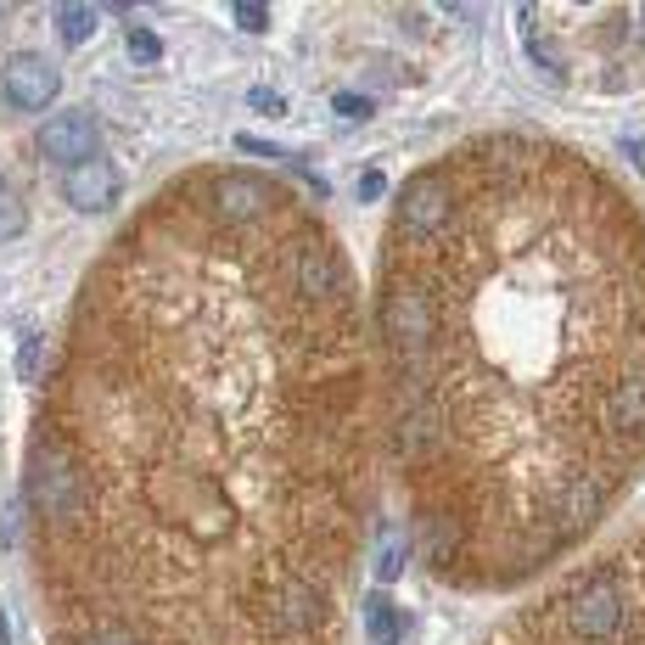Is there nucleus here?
Returning a JSON list of instances; mask_svg holds the SVG:
<instances>
[{
	"instance_id": "7ed1b4c3",
	"label": "nucleus",
	"mask_w": 645,
	"mask_h": 645,
	"mask_svg": "<svg viewBox=\"0 0 645 645\" xmlns=\"http://www.w3.org/2000/svg\"><path fill=\"white\" fill-rule=\"evenodd\" d=\"M483 645H645V528L561 573Z\"/></svg>"
},
{
	"instance_id": "f3484780",
	"label": "nucleus",
	"mask_w": 645,
	"mask_h": 645,
	"mask_svg": "<svg viewBox=\"0 0 645 645\" xmlns=\"http://www.w3.org/2000/svg\"><path fill=\"white\" fill-rule=\"evenodd\" d=\"M0 645H6V623H0Z\"/></svg>"
},
{
	"instance_id": "39448f33",
	"label": "nucleus",
	"mask_w": 645,
	"mask_h": 645,
	"mask_svg": "<svg viewBox=\"0 0 645 645\" xmlns=\"http://www.w3.org/2000/svg\"><path fill=\"white\" fill-rule=\"evenodd\" d=\"M62 90V73L51 57H40V51H17L12 62H6V96H12V107H23V113H40V107H51Z\"/></svg>"
},
{
	"instance_id": "6e6552de",
	"label": "nucleus",
	"mask_w": 645,
	"mask_h": 645,
	"mask_svg": "<svg viewBox=\"0 0 645 645\" xmlns=\"http://www.w3.org/2000/svg\"><path fill=\"white\" fill-rule=\"evenodd\" d=\"M96 23H101V12L96 6H57V34H62V45H85L90 34H96Z\"/></svg>"
},
{
	"instance_id": "20e7f679",
	"label": "nucleus",
	"mask_w": 645,
	"mask_h": 645,
	"mask_svg": "<svg viewBox=\"0 0 645 645\" xmlns=\"http://www.w3.org/2000/svg\"><path fill=\"white\" fill-rule=\"evenodd\" d=\"M40 152L51 163H62V169H85V163H96L101 152V124L96 113H85V107H68V113L45 118L40 124Z\"/></svg>"
},
{
	"instance_id": "2eb2a0df",
	"label": "nucleus",
	"mask_w": 645,
	"mask_h": 645,
	"mask_svg": "<svg viewBox=\"0 0 645 645\" xmlns=\"http://www.w3.org/2000/svg\"><path fill=\"white\" fill-rule=\"evenodd\" d=\"M17 219H23V208H17V202H6V208H0V236H6V230H12Z\"/></svg>"
},
{
	"instance_id": "f8f14e48",
	"label": "nucleus",
	"mask_w": 645,
	"mask_h": 645,
	"mask_svg": "<svg viewBox=\"0 0 645 645\" xmlns=\"http://www.w3.org/2000/svg\"><path fill=\"white\" fill-rule=\"evenodd\" d=\"M337 113H348V118H365V113H371V101H365V96H337Z\"/></svg>"
},
{
	"instance_id": "423d86ee",
	"label": "nucleus",
	"mask_w": 645,
	"mask_h": 645,
	"mask_svg": "<svg viewBox=\"0 0 645 645\" xmlns=\"http://www.w3.org/2000/svg\"><path fill=\"white\" fill-rule=\"evenodd\" d=\"M62 191H68V202L79 214H107L113 197H118V174H113V163L96 158V163H85V169L62 174Z\"/></svg>"
},
{
	"instance_id": "f03ea898",
	"label": "nucleus",
	"mask_w": 645,
	"mask_h": 645,
	"mask_svg": "<svg viewBox=\"0 0 645 645\" xmlns=\"http://www.w3.org/2000/svg\"><path fill=\"white\" fill-rule=\"evenodd\" d=\"M376 410L416 550L455 589L550 573L645 466V219L578 146L432 158L376 264Z\"/></svg>"
},
{
	"instance_id": "0eeeda50",
	"label": "nucleus",
	"mask_w": 645,
	"mask_h": 645,
	"mask_svg": "<svg viewBox=\"0 0 645 645\" xmlns=\"http://www.w3.org/2000/svg\"><path fill=\"white\" fill-rule=\"evenodd\" d=\"M365 623H371V640H376V645H399L410 617L387 601V595H371V601H365Z\"/></svg>"
},
{
	"instance_id": "f257e3e1",
	"label": "nucleus",
	"mask_w": 645,
	"mask_h": 645,
	"mask_svg": "<svg viewBox=\"0 0 645 645\" xmlns=\"http://www.w3.org/2000/svg\"><path fill=\"white\" fill-rule=\"evenodd\" d=\"M371 326L320 208L202 163L73 298L23 460L45 645H343Z\"/></svg>"
},
{
	"instance_id": "dca6fc26",
	"label": "nucleus",
	"mask_w": 645,
	"mask_h": 645,
	"mask_svg": "<svg viewBox=\"0 0 645 645\" xmlns=\"http://www.w3.org/2000/svg\"><path fill=\"white\" fill-rule=\"evenodd\" d=\"M253 107H264V113H281V96H270V90H253Z\"/></svg>"
},
{
	"instance_id": "4468645a",
	"label": "nucleus",
	"mask_w": 645,
	"mask_h": 645,
	"mask_svg": "<svg viewBox=\"0 0 645 645\" xmlns=\"http://www.w3.org/2000/svg\"><path fill=\"white\" fill-rule=\"evenodd\" d=\"M34 354H40V337H29V343H23V359H17V371H23V376L34 371Z\"/></svg>"
},
{
	"instance_id": "9d476101",
	"label": "nucleus",
	"mask_w": 645,
	"mask_h": 645,
	"mask_svg": "<svg viewBox=\"0 0 645 645\" xmlns=\"http://www.w3.org/2000/svg\"><path fill=\"white\" fill-rule=\"evenodd\" d=\"M158 34L152 29H129V62H158Z\"/></svg>"
},
{
	"instance_id": "9b49d317",
	"label": "nucleus",
	"mask_w": 645,
	"mask_h": 645,
	"mask_svg": "<svg viewBox=\"0 0 645 645\" xmlns=\"http://www.w3.org/2000/svg\"><path fill=\"white\" fill-rule=\"evenodd\" d=\"M236 23H242L247 34H264L270 29V6H236Z\"/></svg>"
},
{
	"instance_id": "ddd939ff",
	"label": "nucleus",
	"mask_w": 645,
	"mask_h": 645,
	"mask_svg": "<svg viewBox=\"0 0 645 645\" xmlns=\"http://www.w3.org/2000/svg\"><path fill=\"white\" fill-rule=\"evenodd\" d=\"M382 186H387V180H382V169H371L365 180H359V197H382Z\"/></svg>"
},
{
	"instance_id": "1a4fd4ad",
	"label": "nucleus",
	"mask_w": 645,
	"mask_h": 645,
	"mask_svg": "<svg viewBox=\"0 0 645 645\" xmlns=\"http://www.w3.org/2000/svg\"><path fill=\"white\" fill-rule=\"evenodd\" d=\"M399 561H404V539H399V533H387L382 556H376V578H382V584H387V578H399Z\"/></svg>"
}]
</instances>
